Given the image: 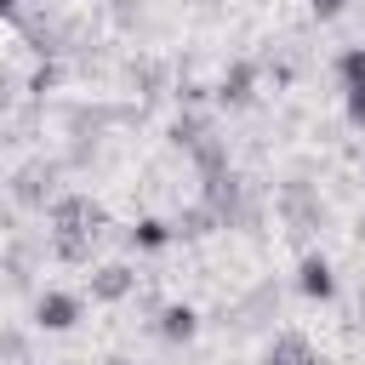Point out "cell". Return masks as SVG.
I'll list each match as a JSON object with an SVG mask.
<instances>
[{"instance_id":"7","label":"cell","mask_w":365,"mask_h":365,"mask_svg":"<svg viewBox=\"0 0 365 365\" xmlns=\"http://www.w3.org/2000/svg\"><path fill=\"white\" fill-rule=\"evenodd\" d=\"M51 177H57L51 165H23V171H17V200H23V205H46Z\"/></svg>"},{"instance_id":"3","label":"cell","mask_w":365,"mask_h":365,"mask_svg":"<svg viewBox=\"0 0 365 365\" xmlns=\"http://www.w3.org/2000/svg\"><path fill=\"white\" fill-rule=\"evenodd\" d=\"M34 319H40L46 331H68V325L80 319V297H68V291H46V297L34 302Z\"/></svg>"},{"instance_id":"13","label":"cell","mask_w":365,"mask_h":365,"mask_svg":"<svg viewBox=\"0 0 365 365\" xmlns=\"http://www.w3.org/2000/svg\"><path fill=\"white\" fill-rule=\"evenodd\" d=\"M342 91H348V120L365 131V80H354V86H342Z\"/></svg>"},{"instance_id":"14","label":"cell","mask_w":365,"mask_h":365,"mask_svg":"<svg viewBox=\"0 0 365 365\" xmlns=\"http://www.w3.org/2000/svg\"><path fill=\"white\" fill-rule=\"evenodd\" d=\"M51 86H57V68H51V63H46V68H34V80H29V91H51Z\"/></svg>"},{"instance_id":"16","label":"cell","mask_w":365,"mask_h":365,"mask_svg":"<svg viewBox=\"0 0 365 365\" xmlns=\"http://www.w3.org/2000/svg\"><path fill=\"white\" fill-rule=\"evenodd\" d=\"M11 11H17V0H0V17H11Z\"/></svg>"},{"instance_id":"5","label":"cell","mask_w":365,"mask_h":365,"mask_svg":"<svg viewBox=\"0 0 365 365\" xmlns=\"http://www.w3.org/2000/svg\"><path fill=\"white\" fill-rule=\"evenodd\" d=\"M297 285H302V297H336V279H331V262L325 257H302V268H297Z\"/></svg>"},{"instance_id":"11","label":"cell","mask_w":365,"mask_h":365,"mask_svg":"<svg viewBox=\"0 0 365 365\" xmlns=\"http://www.w3.org/2000/svg\"><path fill=\"white\" fill-rule=\"evenodd\" d=\"M171 137H177V143H182V148H200V143H205V137H211V125H205V120H200V114H182V120H177V125H171Z\"/></svg>"},{"instance_id":"9","label":"cell","mask_w":365,"mask_h":365,"mask_svg":"<svg viewBox=\"0 0 365 365\" xmlns=\"http://www.w3.org/2000/svg\"><path fill=\"white\" fill-rule=\"evenodd\" d=\"M177 234H171V222H160V217H143L137 228H131V245H143V251H160V245H171Z\"/></svg>"},{"instance_id":"12","label":"cell","mask_w":365,"mask_h":365,"mask_svg":"<svg viewBox=\"0 0 365 365\" xmlns=\"http://www.w3.org/2000/svg\"><path fill=\"white\" fill-rule=\"evenodd\" d=\"M336 74H342V86H354V80H365V46H348V51L336 57Z\"/></svg>"},{"instance_id":"2","label":"cell","mask_w":365,"mask_h":365,"mask_svg":"<svg viewBox=\"0 0 365 365\" xmlns=\"http://www.w3.org/2000/svg\"><path fill=\"white\" fill-rule=\"evenodd\" d=\"M137 291V274L125 268V262H103L97 274H91V297L97 302H120V297H131Z\"/></svg>"},{"instance_id":"10","label":"cell","mask_w":365,"mask_h":365,"mask_svg":"<svg viewBox=\"0 0 365 365\" xmlns=\"http://www.w3.org/2000/svg\"><path fill=\"white\" fill-rule=\"evenodd\" d=\"M211 228H217V211H211V205H188V211L177 217V228H171V234L194 240V234H211Z\"/></svg>"},{"instance_id":"6","label":"cell","mask_w":365,"mask_h":365,"mask_svg":"<svg viewBox=\"0 0 365 365\" xmlns=\"http://www.w3.org/2000/svg\"><path fill=\"white\" fill-rule=\"evenodd\" d=\"M251 86H257V68H251V63H234V68L222 74L217 97H222L228 108H240V103H251Z\"/></svg>"},{"instance_id":"1","label":"cell","mask_w":365,"mask_h":365,"mask_svg":"<svg viewBox=\"0 0 365 365\" xmlns=\"http://www.w3.org/2000/svg\"><path fill=\"white\" fill-rule=\"evenodd\" d=\"M97 234H103V205H97V200L63 194V200L51 205V245H57L63 262H86L91 245H97Z\"/></svg>"},{"instance_id":"8","label":"cell","mask_w":365,"mask_h":365,"mask_svg":"<svg viewBox=\"0 0 365 365\" xmlns=\"http://www.w3.org/2000/svg\"><path fill=\"white\" fill-rule=\"evenodd\" d=\"M165 342H188L194 336V308H160V325H154Z\"/></svg>"},{"instance_id":"15","label":"cell","mask_w":365,"mask_h":365,"mask_svg":"<svg viewBox=\"0 0 365 365\" xmlns=\"http://www.w3.org/2000/svg\"><path fill=\"white\" fill-rule=\"evenodd\" d=\"M308 6H314V17H336L348 0H308Z\"/></svg>"},{"instance_id":"4","label":"cell","mask_w":365,"mask_h":365,"mask_svg":"<svg viewBox=\"0 0 365 365\" xmlns=\"http://www.w3.org/2000/svg\"><path fill=\"white\" fill-rule=\"evenodd\" d=\"M268 365H319V354H314V342L302 331H279L268 342Z\"/></svg>"},{"instance_id":"17","label":"cell","mask_w":365,"mask_h":365,"mask_svg":"<svg viewBox=\"0 0 365 365\" xmlns=\"http://www.w3.org/2000/svg\"><path fill=\"white\" fill-rule=\"evenodd\" d=\"M114 365H120V359H114Z\"/></svg>"}]
</instances>
